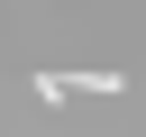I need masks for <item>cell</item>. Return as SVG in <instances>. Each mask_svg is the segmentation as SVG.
I'll return each instance as SVG.
<instances>
[{
	"label": "cell",
	"instance_id": "6da1fadb",
	"mask_svg": "<svg viewBox=\"0 0 146 137\" xmlns=\"http://www.w3.org/2000/svg\"><path fill=\"white\" fill-rule=\"evenodd\" d=\"M64 91H100V100H119V73H36V100H64Z\"/></svg>",
	"mask_w": 146,
	"mask_h": 137
}]
</instances>
